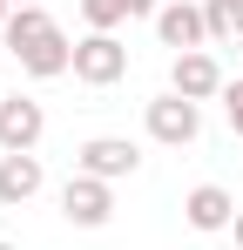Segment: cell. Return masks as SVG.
Here are the masks:
<instances>
[{"instance_id": "obj_4", "label": "cell", "mask_w": 243, "mask_h": 250, "mask_svg": "<svg viewBox=\"0 0 243 250\" xmlns=\"http://www.w3.org/2000/svg\"><path fill=\"white\" fill-rule=\"evenodd\" d=\"M40 135H47V108L34 95H0V156H34Z\"/></svg>"}, {"instance_id": "obj_5", "label": "cell", "mask_w": 243, "mask_h": 250, "mask_svg": "<svg viewBox=\"0 0 243 250\" xmlns=\"http://www.w3.org/2000/svg\"><path fill=\"white\" fill-rule=\"evenodd\" d=\"M75 169L81 176H101V183H122V176L142 169V149H135L128 135H88L75 149Z\"/></svg>"}, {"instance_id": "obj_13", "label": "cell", "mask_w": 243, "mask_h": 250, "mask_svg": "<svg viewBox=\"0 0 243 250\" xmlns=\"http://www.w3.org/2000/svg\"><path fill=\"white\" fill-rule=\"evenodd\" d=\"M223 122H230V135H243V82L223 88Z\"/></svg>"}, {"instance_id": "obj_15", "label": "cell", "mask_w": 243, "mask_h": 250, "mask_svg": "<svg viewBox=\"0 0 243 250\" xmlns=\"http://www.w3.org/2000/svg\"><path fill=\"white\" fill-rule=\"evenodd\" d=\"M230 230H237V250H243V209H237V223H230Z\"/></svg>"}, {"instance_id": "obj_2", "label": "cell", "mask_w": 243, "mask_h": 250, "mask_svg": "<svg viewBox=\"0 0 243 250\" xmlns=\"http://www.w3.org/2000/svg\"><path fill=\"white\" fill-rule=\"evenodd\" d=\"M61 216L75 223V230H101L108 216H115V183H101V176H68L61 183Z\"/></svg>"}, {"instance_id": "obj_16", "label": "cell", "mask_w": 243, "mask_h": 250, "mask_svg": "<svg viewBox=\"0 0 243 250\" xmlns=\"http://www.w3.org/2000/svg\"><path fill=\"white\" fill-rule=\"evenodd\" d=\"M14 7H40V0H14Z\"/></svg>"}, {"instance_id": "obj_12", "label": "cell", "mask_w": 243, "mask_h": 250, "mask_svg": "<svg viewBox=\"0 0 243 250\" xmlns=\"http://www.w3.org/2000/svg\"><path fill=\"white\" fill-rule=\"evenodd\" d=\"M209 41H243V0H202Z\"/></svg>"}, {"instance_id": "obj_6", "label": "cell", "mask_w": 243, "mask_h": 250, "mask_svg": "<svg viewBox=\"0 0 243 250\" xmlns=\"http://www.w3.org/2000/svg\"><path fill=\"white\" fill-rule=\"evenodd\" d=\"M122 75H128V47H122L115 34H81V41H75V82L115 88Z\"/></svg>"}, {"instance_id": "obj_7", "label": "cell", "mask_w": 243, "mask_h": 250, "mask_svg": "<svg viewBox=\"0 0 243 250\" xmlns=\"http://www.w3.org/2000/svg\"><path fill=\"white\" fill-rule=\"evenodd\" d=\"M156 34H162V47H176V54H196V47L209 41V21H202L196 0H162Z\"/></svg>"}, {"instance_id": "obj_14", "label": "cell", "mask_w": 243, "mask_h": 250, "mask_svg": "<svg viewBox=\"0 0 243 250\" xmlns=\"http://www.w3.org/2000/svg\"><path fill=\"white\" fill-rule=\"evenodd\" d=\"M7 21H14V0H0V27H7Z\"/></svg>"}, {"instance_id": "obj_8", "label": "cell", "mask_w": 243, "mask_h": 250, "mask_svg": "<svg viewBox=\"0 0 243 250\" xmlns=\"http://www.w3.org/2000/svg\"><path fill=\"white\" fill-rule=\"evenodd\" d=\"M237 196L223 189V183H196L189 196H182V216H189V230H202V237H216V230H230L237 223Z\"/></svg>"}, {"instance_id": "obj_11", "label": "cell", "mask_w": 243, "mask_h": 250, "mask_svg": "<svg viewBox=\"0 0 243 250\" xmlns=\"http://www.w3.org/2000/svg\"><path fill=\"white\" fill-rule=\"evenodd\" d=\"M40 156H0V203L7 209H20V203H34L40 196Z\"/></svg>"}, {"instance_id": "obj_9", "label": "cell", "mask_w": 243, "mask_h": 250, "mask_svg": "<svg viewBox=\"0 0 243 250\" xmlns=\"http://www.w3.org/2000/svg\"><path fill=\"white\" fill-rule=\"evenodd\" d=\"M169 88H176V95H182V102H209V95H223V68H216V54H176V61H169Z\"/></svg>"}, {"instance_id": "obj_1", "label": "cell", "mask_w": 243, "mask_h": 250, "mask_svg": "<svg viewBox=\"0 0 243 250\" xmlns=\"http://www.w3.org/2000/svg\"><path fill=\"white\" fill-rule=\"evenodd\" d=\"M7 54L34 75V82H54V75H75V41L61 34V21L47 7H14V21L0 27Z\"/></svg>"}, {"instance_id": "obj_3", "label": "cell", "mask_w": 243, "mask_h": 250, "mask_svg": "<svg viewBox=\"0 0 243 250\" xmlns=\"http://www.w3.org/2000/svg\"><path fill=\"white\" fill-rule=\"evenodd\" d=\"M142 122H149V135H156L162 149H189V142L202 135V108L182 102V95L169 88V95H156V102L142 108Z\"/></svg>"}, {"instance_id": "obj_17", "label": "cell", "mask_w": 243, "mask_h": 250, "mask_svg": "<svg viewBox=\"0 0 243 250\" xmlns=\"http://www.w3.org/2000/svg\"><path fill=\"white\" fill-rule=\"evenodd\" d=\"M0 250H14V244H0Z\"/></svg>"}, {"instance_id": "obj_10", "label": "cell", "mask_w": 243, "mask_h": 250, "mask_svg": "<svg viewBox=\"0 0 243 250\" xmlns=\"http://www.w3.org/2000/svg\"><path fill=\"white\" fill-rule=\"evenodd\" d=\"M162 0H81V21L88 34H115L122 21H156Z\"/></svg>"}]
</instances>
